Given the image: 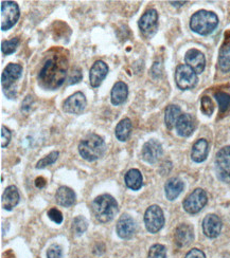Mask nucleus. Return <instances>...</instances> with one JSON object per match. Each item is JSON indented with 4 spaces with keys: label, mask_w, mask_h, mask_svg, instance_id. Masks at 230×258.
I'll list each match as a JSON object with an SVG mask.
<instances>
[{
    "label": "nucleus",
    "mask_w": 230,
    "mask_h": 258,
    "mask_svg": "<svg viewBox=\"0 0 230 258\" xmlns=\"http://www.w3.org/2000/svg\"><path fill=\"white\" fill-rule=\"evenodd\" d=\"M0 27L3 31H8L13 28L19 19L20 10L14 2H2V14H0Z\"/></svg>",
    "instance_id": "423d86ee"
},
{
    "label": "nucleus",
    "mask_w": 230,
    "mask_h": 258,
    "mask_svg": "<svg viewBox=\"0 0 230 258\" xmlns=\"http://www.w3.org/2000/svg\"><path fill=\"white\" fill-rule=\"evenodd\" d=\"M162 146L161 144L157 141V140H150L148 141L144 147H142V152H141V157L144 159L146 162L150 164H154L157 161L160 159L162 156Z\"/></svg>",
    "instance_id": "ddd939ff"
},
{
    "label": "nucleus",
    "mask_w": 230,
    "mask_h": 258,
    "mask_svg": "<svg viewBox=\"0 0 230 258\" xmlns=\"http://www.w3.org/2000/svg\"><path fill=\"white\" fill-rule=\"evenodd\" d=\"M128 95V87L124 82H117L111 92V101L115 106L123 104Z\"/></svg>",
    "instance_id": "5701e85b"
},
{
    "label": "nucleus",
    "mask_w": 230,
    "mask_h": 258,
    "mask_svg": "<svg viewBox=\"0 0 230 258\" xmlns=\"http://www.w3.org/2000/svg\"><path fill=\"white\" fill-rule=\"evenodd\" d=\"M62 248L59 244H52L47 251V258H62Z\"/></svg>",
    "instance_id": "c9c22d12"
},
{
    "label": "nucleus",
    "mask_w": 230,
    "mask_h": 258,
    "mask_svg": "<svg viewBox=\"0 0 230 258\" xmlns=\"http://www.w3.org/2000/svg\"><path fill=\"white\" fill-rule=\"evenodd\" d=\"M83 78L82 75V71L79 69V68H75L71 71L69 78H68V84L69 85H73V84H76L79 83Z\"/></svg>",
    "instance_id": "e433bc0d"
},
{
    "label": "nucleus",
    "mask_w": 230,
    "mask_h": 258,
    "mask_svg": "<svg viewBox=\"0 0 230 258\" xmlns=\"http://www.w3.org/2000/svg\"><path fill=\"white\" fill-rule=\"evenodd\" d=\"M194 238V233L191 225L181 223L175 230L174 235V240L178 248H183V246H187L192 242Z\"/></svg>",
    "instance_id": "a211bd4d"
},
{
    "label": "nucleus",
    "mask_w": 230,
    "mask_h": 258,
    "mask_svg": "<svg viewBox=\"0 0 230 258\" xmlns=\"http://www.w3.org/2000/svg\"><path fill=\"white\" fill-rule=\"evenodd\" d=\"M209 154V144L207 140L200 139L194 143L191 152V158L196 163H202L207 159Z\"/></svg>",
    "instance_id": "412c9836"
},
{
    "label": "nucleus",
    "mask_w": 230,
    "mask_h": 258,
    "mask_svg": "<svg viewBox=\"0 0 230 258\" xmlns=\"http://www.w3.org/2000/svg\"><path fill=\"white\" fill-rule=\"evenodd\" d=\"M75 192L68 186H61L56 194L57 203L61 207L69 208L75 203Z\"/></svg>",
    "instance_id": "4be33fe9"
},
{
    "label": "nucleus",
    "mask_w": 230,
    "mask_h": 258,
    "mask_svg": "<svg viewBox=\"0 0 230 258\" xmlns=\"http://www.w3.org/2000/svg\"><path fill=\"white\" fill-rule=\"evenodd\" d=\"M185 184L179 178H171L167 181L166 185H164V191H166V197L173 201L176 199L181 191L183 190Z\"/></svg>",
    "instance_id": "b1692460"
},
{
    "label": "nucleus",
    "mask_w": 230,
    "mask_h": 258,
    "mask_svg": "<svg viewBox=\"0 0 230 258\" xmlns=\"http://www.w3.org/2000/svg\"><path fill=\"white\" fill-rule=\"evenodd\" d=\"M216 176L224 183H230V145L218 150L215 156Z\"/></svg>",
    "instance_id": "39448f33"
},
{
    "label": "nucleus",
    "mask_w": 230,
    "mask_h": 258,
    "mask_svg": "<svg viewBox=\"0 0 230 258\" xmlns=\"http://www.w3.org/2000/svg\"><path fill=\"white\" fill-rule=\"evenodd\" d=\"M19 37H14L10 40H5L2 42V51L5 55H11L16 51L19 45Z\"/></svg>",
    "instance_id": "7c9ffc66"
},
{
    "label": "nucleus",
    "mask_w": 230,
    "mask_h": 258,
    "mask_svg": "<svg viewBox=\"0 0 230 258\" xmlns=\"http://www.w3.org/2000/svg\"><path fill=\"white\" fill-rule=\"evenodd\" d=\"M175 82L181 90H190L197 84V74L187 64H179L175 70Z\"/></svg>",
    "instance_id": "0eeeda50"
},
{
    "label": "nucleus",
    "mask_w": 230,
    "mask_h": 258,
    "mask_svg": "<svg viewBox=\"0 0 230 258\" xmlns=\"http://www.w3.org/2000/svg\"><path fill=\"white\" fill-rule=\"evenodd\" d=\"M185 258H206V255L200 249H192L187 253Z\"/></svg>",
    "instance_id": "58836bf2"
},
{
    "label": "nucleus",
    "mask_w": 230,
    "mask_h": 258,
    "mask_svg": "<svg viewBox=\"0 0 230 258\" xmlns=\"http://www.w3.org/2000/svg\"><path fill=\"white\" fill-rule=\"evenodd\" d=\"M149 258H167L166 246L159 243L152 245L149 251Z\"/></svg>",
    "instance_id": "473e14b6"
},
{
    "label": "nucleus",
    "mask_w": 230,
    "mask_h": 258,
    "mask_svg": "<svg viewBox=\"0 0 230 258\" xmlns=\"http://www.w3.org/2000/svg\"><path fill=\"white\" fill-rule=\"evenodd\" d=\"M175 129H176L178 136L182 138L190 137L195 129V122L193 116L189 113H182L176 123V126H175Z\"/></svg>",
    "instance_id": "6ab92c4d"
},
{
    "label": "nucleus",
    "mask_w": 230,
    "mask_h": 258,
    "mask_svg": "<svg viewBox=\"0 0 230 258\" xmlns=\"http://www.w3.org/2000/svg\"><path fill=\"white\" fill-rule=\"evenodd\" d=\"M59 156H60L59 152H52V153H50L48 156L43 157L42 159H40L38 161L37 164H36V168H38V169L39 168H45L47 166L52 165L53 163H56V161L58 160Z\"/></svg>",
    "instance_id": "2f4dec72"
},
{
    "label": "nucleus",
    "mask_w": 230,
    "mask_h": 258,
    "mask_svg": "<svg viewBox=\"0 0 230 258\" xmlns=\"http://www.w3.org/2000/svg\"><path fill=\"white\" fill-rule=\"evenodd\" d=\"M140 32L145 37L151 38L158 28V13L155 9H150L144 13L138 23Z\"/></svg>",
    "instance_id": "1a4fd4ad"
},
{
    "label": "nucleus",
    "mask_w": 230,
    "mask_h": 258,
    "mask_svg": "<svg viewBox=\"0 0 230 258\" xmlns=\"http://www.w3.org/2000/svg\"><path fill=\"white\" fill-rule=\"evenodd\" d=\"M116 231L120 238L122 239L130 238L131 236L135 234V231H136V224L134 219L127 214L122 215L117 222Z\"/></svg>",
    "instance_id": "2eb2a0df"
},
{
    "label": "nucleus",
    "mask_w": 230,
    "mask_h": 258,
    "mask_svg": "<svg viewBox=\"0 0 230 258\" xmlns=\"http://www.w3.org/2000/svg\"><path fill=\"white\" fill-rule=\"evenodd\" d=\"M108 73V66L103 60H97L89 71V83L91 87L97 88L102 84Z\"/></svg>",
    "instance_id": "f3484780"
},
{
    "label": "nucleus",
    "mask_w": 230,
    "mask_h": 258,
    "mask_svg": "<svg viewBox=\"0 0 230 258\" xmlns=\"http://www.w3.org/2000/svg\"><path fill=\"white\" fill-rule=\"evenodd\" d=\"M21 74H23V67L20 64L14 62H10L8 64L2 74V85L5 93H9V90L20 79Z\"/></svg>",
    "instance_id": "9b49d317"
},
{
    "label": "nucleus",
    "mask_w": 230,
    "mask_h": 258,
    "mask_svg": "<svg viewBox=\"0 0 230 258\" xmlns=\"http://www.w3.org/2000/svg\"><path fill=\"white\" fill-rule=\"evenodd\" d=\"M218 67L223 72L230 71V41H226L218 53Z\"/></svg>",
    "instance_id": "cd10ccee"
},
{
    "label": "nucleus",
    "mask_w": 230,
    "mask_h": 258,
    "mask_svg": "<svg viewBox=\"0 0 230 258\" xmlns=\"http://www.w3.org/2000/svg\"><path fill=\"white\" fill-rule=\"evenodd\" d=\"M131 129H133V124H131V121L128 119V117L122 119L116 126V129H115L116 138L121 142L127 141L128 138L130 137Z\"/></svg>",
    "instance_id": "393cba45"
},
{
    "label": "nucleus",
    "mask_w": 230,
    "mask_h": 258,
    "mask_svg": "<svg viewBox=\"0 0 230 258\" xmlns=\"http://www.w3.org/2000/svg\"><path fill=\"white\" fill-rule=\"evenodd\" d=\"M214 98L217 101L220 112L224 113L230 109V94L224 91H217L214 93Z\"/></svg>",
    "instance_id": "c85d7f7f"
},
{
    "label": "nucleus",
    "mask_w": 230,
    "mask_h": 258,
    "mask_svg": "<svg viewBox=\"0 0 230 258\" xmlns=\"http://www.w3.org/2000/svg\"><path fill=\"white\" fill-rule=\"evenodd\" d=\"M125 184L128 188L133 190H139L142 187V175L140 171L136 168L129 169L125 174Z\"/></svg>",
    "instance_id": "bb28decb"
},
{
    "label": "nucleus",
    "mask_w": 230,
    "mask_h": 258,
    "mask_svg": "<svg viewBox=\"0 0 230 258\" xmlns=\"http://www.w3.org/2000/svg\"><path fill=\"white\" fill-rule=\"evenodd\" d=\"M201 110L202 112L207 115V116H210L213 111H214V105L211 101V99L209 96H203L202 101H201Z\"/></svg>",
    "instance_id": "72a5a7b5"
},
{
    "label": "nucleus",
    "mask_w": 230,
    "mask_h": 258,
    "mask_svg": "<svg viewBox=\"0 0 230 258\" xmlns=\"http://www.w3.org/2000/svg\"><path fill=\"white\" fill-rule=\"evenodd\" d=\"M185 61L196 74H201L205 70L206 58L203 52L197 49H190L185 55Z\"/></svg>",
    "instance_id": "4468645a"
},
{
    "label": "nucleus",
    "mask_w": 230,
    "mask_h": 258,
    "mask_svg": "<svg viewBox=\"0 0 230 258\" xmlns=\"http://www.w3.org/2000/svg\"><path fill=\"white\" fill-rule=\"evenodd\" d=\"M204 234L209 238H215L222 231V220L214 214H209L203 220Z\"/></svg>",
    "instance_id": "dca6fc26"
},
{
    "label": "nucleus",
    "mask_w": 230,
    "mask_h": 258,
    "mask_svg": "<svg viewBox=\"0 0 230 258\" xmlns=\"http://www.w3.org/2000/svg\"><path fill=\"white\" fill-rule=\"evenodd\" d=\"M11 137H12V134H11L10 129L7 128L6 126L2 127V147H7L11 141Z\"/></svg>",
    "instance_id": "4c0bfd02"
},
{
    "label": "nucleus",
    "mask_w": 230,
    "mask_h": 258,
    "mask_svg": "<svg viewBox=\"0 0 230 258\" xmlns=\"http://www.w3.org/2000/svg\"><path fill=\"white\" fill-rule=\"evenodd\" d=\"M86 105L87 101L85 94L81 91H78L65 100L63 104V110L66 113L80 114L85 110Z\"/></svg>",
    "instance_id": "f8f14e48"
},
{
    "label": "nucleus",
    "mask_w": 230,
    "mask_h": 258,
    "mask_svg": "<svg viewBox=\"0 0 230 258\" xmlns=\"http://www.w3.org/2000/svg\"><path fill=\"white\" fill-rule=\"evenodd\" d=\"M145 224L147 230L152 234H155L162 229L164 225V215L160 207L154 204L148 208L145 214Z\"/></svg>",
    "instance_id": "6e6552de"
},
{
    "label": "nucleus",
    "mask_w": 230,
    "mask_h": 258,
    "mask_svg": "<svg viewBox=\"0 0 230 258\" xmlns=\"http://www.w3.org/2000/svg\"><path fill=\"white\" fill-rule=\"evenodd\" d=\"M47 215H48V217H49L54 223L61 224V223L63 222V215H62V213H61L58 209H56V208L50 209V210L48 211Z\"/></svg>",
    "instance_id": "f704fd0d"
},
{
    "label": "nucleus",
    "mask_w": 230,
    "mask_h": 258,
    "mask_svg": "<svg viewBox=\"0 0 230 258\" xmlns=\"http://www.w3.org/2000/svg\"><path fill=\"white\" fill-rule=\"evenodd\" d=\"M91 210L98 221L107 223L112 221L118 213V203L113 196L103 194L93 201Z\"/></svg>",
    "instance_id": "f03ea898"
},
{
    "label": "nucleus",
    "mask_w": 230,
    "mask_h": 258,
    "mask_svg": "<svg viewBox=\"0 0 230 258\" xmlns=\"http://www.w3.org/2000/svg\"><path fill=\"white\" fill-rule=\"evenodd\" d=\"M218 17L211 11L201 10L191 16L190 28L200 35H209L216 29Z\"/></svg>",
    "instance_id": "20e7f679"
},
{
    "label": "nucleus",
    "mask_w": 230,
    "mask_h": 258,
    "mask_svg": "<svg viewBox=\"0 0 230 258\" xmlns=\"http://www.w3.org/2000/svg\"><path fill=\"white\" fill-rule=\"evenodd\" d=\"M46 184H47V180L43 178V177H37L35 179V185H36V187L42 188V187L46 186Z\"/></svg>",
    "instance_id": "ea45409f"
},
{
    "label": "nucleus",
    "mask_w": 230,
    "mask_h": 258,
    "mask_svg": "<svg viewBox=\"0 0 230 258\" xmlns=\"http://www.w3.org/2000/svg\"><path fill=\"white\" fill-rule=\"evenodd\" d=\"M181 109L177 105H169L164 112V123L168 129H173L181 115Z\"/></svg>",
    "instance_id": "a878e982"
},
{
    "label": "nucleus",
    "mask_w": 230,
    "mask_h": 258,
    "mask_svg": "<svg viewBox=\"0 0 230 258\" xmlns=\"http://www.w3.org/2000/svg\"><path fill=\"white\" fill-rule=\"evenodd\" d=\"M87 228H88V222L83 216H76L72 221V232L75 235H82L86 232Z\"/></svg>",
    "instance_id": "c756f323"
},
{
    "label": "nucleus",
    "mask_w": 230,
    "mask_h": 258,
    "mask_svg": "<svg viewBox=\"0 0 230 258\" xmlns=\"http://www.w3.org/2000/svg\"><path fill=\"white\" fill-rule=\"evenodd\" d=\"M20 196L18 188L15 185L8 186L3 194V207L7 211H12L19 202Z\"/></svg>",
    "instance_id": "aec40b11"
},
{
    "label": "nucleus",
    "mask_w": 230,
    "mask_h": 258,
    "mask_svg": "<svg viewBox=\"0 0 230 258\" xmlns=\"http://www.w3.org/2000/svg\"><path fill=\"white\" fill-rule=\"evenodd\" d=\"M207 194L202 188L194 189L190 195L183 200V209L189 214H197L201 212L207 204Z\"/></svg>",
    "instance_id": "9d476101"
},
{
    "label": "nucleus",
    "mask_w": 230,
    "mask_h": 258,
    "mask_svg": "<svg viewBox=\"0 0 230 258\" xmlns=\"http://www.w3.org/2000/svg\"><path fill=\"white\" fill-rule=\"evenodd\" d=\"M105 152L106 144L104 140L96 134L87 136L79 144V153L81 157L88 162L102 158Z\"/></svg>",
    "instance_id": "7ed1b4c3"
},
{
    "label": "nucleus",
    "mask_w": 230,
    "mask_h": 258,
    "mask_svg": "<svg viewBox=\"0 0 230 258\" xmlns=\"http://www.w3.org/2000/svg\"><path fill=\"white\" fill-rule=\"evenodd\" d=\"M68 71V58L61 49L49 52L38 73V84L47 90H57L64 84Z\"/></svg>",
    "instance_id": "f257e3e1"
},
{
    "label": "nucleus",
    "mask_w": 230,
    "mask_h": 258,
    "mask_svg": "<svg viewBox=\"0 0 230 258\" xmlns=\"http://www.w3.org/2000/svg\"><path fill=\"white\" fill-rule=\"evenodd\" d=\"M171 4L173 6H183L186 4V2H181V3H175V2H171Z\"/></svg>",
    "instance_id": "a19ab883"
}]
</instances>
